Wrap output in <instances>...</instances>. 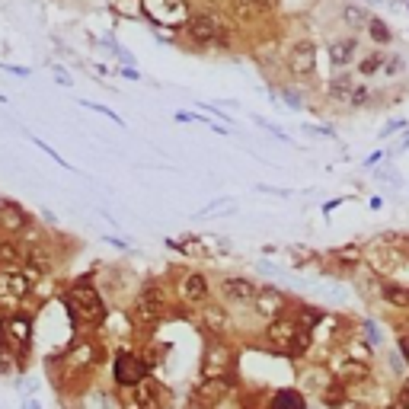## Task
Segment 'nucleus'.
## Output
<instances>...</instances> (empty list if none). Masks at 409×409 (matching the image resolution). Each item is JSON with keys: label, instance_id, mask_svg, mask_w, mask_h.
<instances>
[{"label": "nucleus", "instance_id": "obj_1", "mask_svg": "<svg viewBox=\"0 0 409 409\" xmlns=\"http://www.w3.org/2000/svg\"><path fill=\"white\" fill-rule=\"evenodd\" d=\"M237 375V346L227 336H205L199 377H227Z\"/></svg>", "mask_w": 409, "mask_h": 409}, {"label": "nucleus", "instance_id": "obj_2", "mask_svg": "<svg viewBox=\"0 0 409 409\" xmlns=\"http://www.w3.org/2000/svg\"><path fill=\"white\" fill-rule=\"evenodd\" d=\"M64 304H68L70 317L84 326H96L106 320V301L90 282H77L74 288L64 294Z\"/></svg>", "mask_w": 409, "mask_h": 409}, {"label": "nucleus", "instance_id": "obj_3", "mask_svg": "<svg viewBox=\"0 0 409 409\" xmlns=\"http://www.w3.org/2000/svg\"><path fill=\"white\" fill-rule=\"evenodd\" d=\"M170 400H173L170 387H163L157 377H147L132 387H118V409H167Z\"/></svg>", "mask_w": 409, "mask_h": 409}, {"label": "nucleus", "instance_id": "obj_4", "mask_svg": "<svg viewBox=\"0 0 409 409\" xmlns=\"http://www.w3.org/2000/svg\"><path fill=\"white\" fill-rule=\"evenodd\" d=\"M240 390V375L227 377H199L189 390V400L199 403L201 409H221L227 400H234V394Z\"/></svg>", "mask_w": 409, "mask_h": 409}, {"label": "nucleus", "instance_id": "obj_5", "mask_svg": "<svg viewBox=\"0 0 409 409\" xmlns=\"http://www.w3.org/2000/svg\"><path fill=\"white\" fill-rule=\"evenodd\" d=\"M167 310H170V304H167V294H163L160 284H144L138 291V298H134V307H132L134 323L147 326V329L167 317Z\"/></svg>", "mask_w": 409, "mask_h": 409}, {"label": "nucleus", "instance_id": "obj_6", "mask_svg": "<svg viewBox=\"0 0 409 409\" xmlns=\"http://www.w3.org/2000/svg\"><path fill=\"white\" fill-rule=\"evenodd\" d=\"M141 10L153 26L163 29H186L189 23V0H141Z\"/></svg>", "mask_w": 409, "mask_h": 409}, {"label": "nucleus", "instance_id": "obj_7", "mask_svg": "<svg viewBox=\"0 0 409 409\" xmlns=\"http://www.w3.org/2000/svg\"><path fill=\"white\" fill-rule=\"evenodd\" d=\"M151 377V361L144 355L132 352V348H122L112 361V381L115 387H132V384H141Z\"/></svg>", "mask_w": 409, "mask_h": 409}, {"label": "nucleus", "instance_id": "obj_8", "mask_svg": "<svg viewBox=\"0 0 409 409\" xmlns=\"http://www.w3.org/2000/svg\"><path fill=\"white\" fill-rule=\"evenodd\" d=\"M329 371H333L336 381L346 384L348 390H365V387L375 384V365L358 361V358H348V355H342L336 365H329Z\"/></svg>", "mask_w": 409, "mask_h": 409}, {"label": "nucleus", "instance_id": "obj_9", "mask_svg": "<svg viewBox=\"0 0 409 409\" xmlns=\"http://www.w3.org/2000/svg\"><path fill=\"white\" fill-rule=\"evenodd\" d=\"M259 284L246 275H227L218 282V294H221L224 307H253Z\"/></svg>", "mask_w": 409, "mask_h": 409}, {"label": "nucleus", "instance_id": "obj_10", "mask_svg": "<svg viewBox=\"0 0 409 409\" xmlns=\"http://www.w3.org/2000/svg\"><path fill=\"white\" fill-rule=\"evenodd\" d=\"M284 68L294 80H310L313 70H317V45L310 39H298V42L288 49V58H284Z\"/></svg>", "mask_w": 409, "mask_h": 409}, {"label": "nucleus", "instance_id": "obj_11", "mask_svg": "<svg viewBox=\"0 0 409 409\" xmlns=\"http://www.w3.org/2000/svg\"><path fill=\"white\" fill-rule=\"evenodd\" d=\"M298 323L291 320V313H284V317H278V320H272V323H265V333H263V339H265V346L272 348V352H278V355H284L288 358V352L294 348V339H298Z\"/></svg>", "mask_w": 409, "mask_h": 409}, {"label": "nucleus", "instance_id": "obj_12", "mask_svg": "<svg viewBox=\"0 0 409 409\" xmlns=\"http://www.w3.org/2000/svg\"><path fill=\"white\" fill-rule=\"evenodd\" d=\"M186 35H189V42L199 45V49H211V45H221L224 42L221 23H218L211 13H192V16H189Z\"/></svg>", "mask_w": 409, "mask_h": 409}, {"label": "nucleus", "instance_id": "obj_13", "mask_svg": "<svg viewBox=\"0 0 409 409\" xmlns=\"http://www.w3.org/2000/svg\"><path fill=\"white\" fill-rule=\"evenodd\" d=\"M288 307H291V301H288V294H284L282 288H272V284H259L256 301H253V313H256L259 320L272 323V320L284 317V313H288Z\"/></svg>", "mask_w": 409, "mask_h": 409}, {"label": "nucleus", "instance_id": "obj_14", "mask_svg": "<svg viewBox=\"0 0 409 409\" xmlns=\"http://www.w3.org/2000/svg\"><path fill=\"white\" fill-rule=\"evenodd\" d=\"M29 288H32V278H29L26 272L4 269V272H0V307H4V310L16 307L29 294Z\"/></svg>", "mask_w": 409, "mask_h": 409}, {"label": "nucleus", "instance_id": "obj_15", "mask_svg": "<svg viewBox=\"0 0 409 409\" xmlns=\"http://www.w3.org/2000/svg\"><path fill=\"white\" fill-rule=\"evenodd\" d=\"M199 320H201V333L205 336H227L234 320H230V310L221 304V301H208V304L199 307Z\"/></svg>", "mask_w": 409, "mask_h": 409}, {"label": "nucleus", "instance_id": "obj_16", "mask_svg": "<svg viewBox=\"0 0 409 409\" xmlns=\"http://www.w3.org/2000/svg\"><path fill=\"white\" fill-rule=\"evenodd\" d=\"M180 298L189 307H201L211 301V282L205 272H186L180 278Z\"/></svg>", "mask_w": 409, "mask_h": 409}, {"label": "nucleus", "instance_id": "obj_17", "mask_svg": "<svg viewBox=\"0 0 409 409\" xmlns=\"http://www.w3.org/2000/svg\"><path fill=\"white\" fill-rule=\"evenodd\" d=\"M358 35H342V39H333L326 45V58H329V68L333 70H348L355 61H358Z\"/></svg>", "mask_w": 409, "mask_h": 409}, {"label": "nucleus", "instance_id": "obj_18", "mask_svg": "<svg viewBox=\"0 0 409 409\" xmlns=\"http://www.w3.org/2000/svg\"><path fill=\"white\" fill-rule=\"evenodd\" d=\"M99 358H103V346L93 339H80L64 352V361H68L70 371H90Z\"/></svg>", "mask_w": 409, "mask_h": 409}, {"label": "nucleus", "instance_id": "obj_19", "mask_svg": "<svg viewBox=\"0 0 409 409\" xmlns=\"http://www.w3.org/2000/svg\"><path fill=\"white\" fill-rule=\"evenodd\" d=\"M263 409H310L301 387H275L263 396Z\"/></svg>", "mask_w": 409, "mask_h": 409}, {"label": "nucleus", "instance_id": "obj_20", "mask_svg": "<svg viewBox=\"0 0 409 409\" xmlns=\"http://www.w3.org/2000/svg\"><path fill=\"white\" fill-rule=\"evenodd\" d=\"M355 84H358L355 74H348V70H336V74L326 80V99H329V103H339V106H348Z\"/></svg>", "mask_w": 409, "mask_h": 409}, {"label": "nucleus", "instance_id": "obj_21", "mask_svg": "<svg viewBox=\"0 0 409 409\" xmlns=\"http://www.w3.org/2000/svg\"><path fill=\"white\" fill-rule=\"evenodd\" d=\"M26 227H29L26 211H23L20 205H13V201H4V205H0V234L16 237V234H23Z\"/></svg>", "mask_w": 409, "mask_h": 409}, {"label": "nucleus", "instance_id": "obj_22", "mask_svg": "<svg viewBox=\"0 0 409 409\" xmlns=\"http://www.w3.org/2000/svg\"><path fill=\"white\" fill-rule=\"evenodd\" d=\"M4 333H7V346H16L23 352V348L29 346V339H32V323H29V317H10L4 320Z\"/></svg>", "mask_w": 409, "mask_h": 409}, {"label": "nucleus", "instance_id": "obj_23", "mask_svg": "<svg viewBox=\"0 0 409 409\" xmlns=\"http://www.w3.org/2000/svg\"><path fill=\"white\" fill-rule=\"evenodd\" d=\"M291 320H294V323H298V329H301V333H317V329H320V323H323V320H326V313L320 310V307H313V304H294Z\"/></svg>", "mask_w": 409, "mask_h": 409}, {"label": "nucleus", "instance_id": "obj_24", "mask_svg": "<svg viewBox=\"0 0 409 409\" xmlns=\"http://www.w3.org/2000/svg\"><path fill=\"white\" fill-rule=\"evenodd\" d=\"M317 400H320V406H323V409H342L348 400H352V390H348L346 384H339V381L333 377V381H329V384L323 387V394H320Z\"/></svg>", "mask_w": 409, "mask_h": 409}, {"label": "nucleus", "instance_id": "obj_25", "mask_svg": "<svg viewBox=\"0 0 409 409\" xmlns=\"http://www.w3.org/2000/svg\"><path fill=\"white\" fill-rule=\"evenodd\" d=\"M301 381H304V394H313V396H320L323 394V387L329 381H333V371H329V367L326 365H307V371L304 375H301Z\"/></svg>", "mask_w": 409, "mask_h": 409}, {"label": "nucleus", "instance_id": "obj_26", "mask_svg": "<svg viewBox=\"0 0 409 409\" xmlns=\"http://www.w3.org/2000/svg\"><path fill=\"white\" fill-rule=\"evenodd\" d=\"M384 61H387V49H371L365 51V55H358V74L361 80H367V77H377L384 70Z\"/></svg>", "mask_w": 409, "mask_h": 409}, {"label": "nucleus", "instance_id": "obj_27", "mask_svg": "<svg viewBox=\"0 0 409 409\" xmlns=\"http://www.w3.org/2000/svg\"><path fill=\"white\" fill-rule=\"evenodd\" d=\"M339 20H342V26H346L348 32H365L367 23H371V13H367L365 7H358V4H346L342 13H339Z\"/></svg>", "mask_w": 409, "mask_h": 409}, {"label": "nucleus", "instance_id": "obj_28", "mask_svg": "<svg viewBox=\"0 0 409 409\" xmlns=\"http://www.w3.org/2000/svg\"><path fill=\"white\" fill-rule=\"evenodd\" d=\"M365 35L371 39V45H375V49H390V45H394V29H390L381 16H371Z\"/></svg>", "mask_w": 409, "mask_h": 409}, {"label": "nucleus", "instance_id": "obj_29", "mask_svg": "<svg viewBox=\"0 0 409 409\" xmlns=\"http://www.w3.org/2000/svg\"><path fill=\"white\" fill-rule=\"evenodd\" d=\"M406 68H409V61L400 55V51H387V61H384L381 77L384 80H400V77L406 74Z\"/></svg>", "mask_w": 409, "mask_h": 409}, {"label": "nucleus", "instance_id": "obj_30", "mask_svg": "<svg viewBox=\"0 0 409 409\" xmlns=\"http://www.w3.org/2000/svg\"><path fill=\"white\" fill-rule=\"evenodd\" d=\"M346 355H348V358H358V361H367V365H371V361H375V346H371L367 339H361V336H358V339L352 336V339L346 342Z\"/></svg>", "mask_w": 409, "mask_h": 409}, {"label": "nucleus", "instance_id": "obj_31", "mask_svg": "<svg viewBox=\"0 0 409 409\" xmlns=\"http://www.w3.org/2000/svg\"><path fill=\"white\" fill-rule=\"evenodd\" d=\"M365 259V253H361V246H342V250L333 253V263L339 265V269H355V265Z\"/></svg>", "mask_w": 409, "mask_h": 409}, {"label": "nucleus", "instance_id": "obj_32", "mask_svg": "<svg viewBox=\"0 0 409 409\" xmlns=\"http://www.w3.org/2000/svg\"><path fill=\"white\" fill-rule=\"evenodd\" d=\"M375 99H377V93L367 84H355L352 99H348V109H367V106H375Z\"/></svg>", "mask_w": 409, "mask_h": 409}, {"label": "nucleus", "instance_id": "obj_33", "mask_svg": "<svg viewBox=\"0 0 409 409\" xmlns=\"http://www.w3.org/2000/svg\"><path fill=\"white\" fill-rule=\"evenodd\" d=\"M361 339H367V342H371V346H381V342H384V333H381V329H377V323H375V320H361Z\"/></svg>", "mask_w": 409, "mask_h": 409}, {"label": "nucleus", "instance_id": "obj_34", "mask_svg": "<svg viewBox=\"0 0 409 409\" xmlns=\"http://www.w3.org/2000/svg\"><path fill=\"white\" fill-rule=\"evenodd\" d=\"M282 99L291 106V109H304V96H301L298 90H291V87H282Z\"/></svg>", "mask_w": 409, "mask_h": 409}, {"label": "nucleus", "instance_id": "obj_35", "mask_svg": "<svg viewBox=\"0 0 409 409\" xmlns=\"http://www.w3.org/2000/svg\"><path fill=\"white\" fill-rule=\"evenodd\" d=\"M384 409H409V394H403V390H396V394L390 396L387 403H384Z\"/></svg>", "mask_w": 409, "mask_h": 409}, {"label": "nucleus", "instance_id": "obj_36", "mask_svg": "<svg viewBox=\"0 0 409 409\" xmlns=\"http://www.w3.org/2000/svg\"><path fill=\"white\" fill-rule=\"evenodd\" d=\"M396 352H400V358L406 361V367H409V336L403 333L400 339H396Z\"/></svg>", "mask_w": 409, "mask_h": 409}, {"label": "nucleus", "instance_id": "obj_37", "mask_svg": "<svg viewBox=\"0 0 409 409\" xmlns=\"http://www.w3.org/2000/svg\"><path fill=\"white\" fill-rule=\"evenodd\" d=\"M403 125H406L403 118H394V122H387V125H384V132H381V138H390V134H396Z\"/></svg>", "mask_w": 409, "mask_h": 409}, {"label": "nucleus", "instance_id": "obj_38", "mask_svg": "<svg viewBox=\"0 0 409 409\" xmlns=\"http://www.w3.org/2000/svg\"><path fill=\"white\" fill-rule=\"evenodd\" d=\"M256 4H259V7L265 10V13H269V10H275V7H278V0H256Z\"/></svg>", "mask_w": 409, "mask_h": 409}, {"label": "nucleus", "instance_id": "obj_39", "mask_svg": "<svg viewBox=\"0 0 409 409\" xmlns=\"http://www.w3.org/2000/svg\"><path fill=\"white\" fill-rule=\"evenodd\" d=\"M400 390H403V394H409V375H406V377H403V384H400Z\"/></svg>", "mask_w": 409, "mask_h": 409}]
</instances>
